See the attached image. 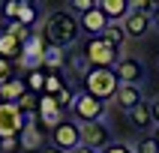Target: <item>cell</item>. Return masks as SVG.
<instances>
[{"label": "cell", "instance_id": "6da1fadb", "mask_svg": "<svg viewBox=\"0 0 159 153\" xmlns=\"http://www.w3.org/2000/svg\"><path fill=\"white\" fill-rule=\"evenodd\" d=\"M42 36L45 42L54 45V48H72V45L81 39V21L78 15H72L69 9H54L48 12L42 21Z\"/></svg>", "mask_w": 159, "mask_h": 153}, {"label": "cell", "instance_id": "7a4b0ae2", "mask_svg": "<svg viewBox=\"0 0 159 153\" xmlns=\"http://www.w3.org/2000/svg\"><path fill=\"white\" fill-rule=\"evenodd\" d=\"M69 114L75 123H99V120H105L108 114V102H102V99L96 96H90L87 90H78L75 93V99H72V105H69Z\"/></svg>", "mask_w": 159, "mask_h": 153}, {"label": "cell", "instance_id": "3957f363", "mask_svg": "<svg viewBox=\"0 0 159 153\" xmlns=\"http://www.w3.org/2000/svg\"><path fill=\"white\" fill-rule=\"evenodd\" d=\"M81 81H84V90L90 96L102 99V102H114L117 90H120V78L114 69H90Z\"/></svg>", "mask_w": 159, "mask_h": 153}, {"label": "cell", "instance_id": "277c9868", "mask_svg": "<svg viewBox=\"0 0 159 153\" xmlns=\"http://www.w3.org/2000/svg\"><path fill=\"white\" fill-rule=\"evenodd\" d=\"M30 123H36V117H27L12 102H0V138H18Z\"/></svg>", "mask_w": 159, "mask_h": 153}, {"label": "cell", "instance_id": "5b68a950", "mask_svg": "<svg viewBox=\"0 0 159 153\" xmlns=\"http://www.w3.org/2000/svg\"><path fill=\"white\" fill-rule=\"evenodd\" d=\"M84 57L90 60V66H93V69H114L117 63H120V57H123V54L117 51V48H111L102 36H96V39H87Z\"/></svg>", "mask_w": 159, "mask_h": 153}, {"label": "cell", "instance_id": "8992f818", "mask_svg": "<svg viewBox=\"0 0 159 153\" xmlns=\"http://www.w3.org/2000/svg\"><path fill=\"white\" fill-rule=\"evenodd\" d=\"M51 144L60 147L63 153H72L81 147V123H75L72 117H66L57 129H51Z\"/></svg>", "mask_w": 159, "mask_h": 153}, {"label": "cell", "instance_id": "52a82bcc", "mask_svg": "<svg viewBox=\"0 0 159 153\" xmlns=\"http://www.w3.org/2000/svg\"><path fill=\"white\" fill-rule=\"evenodd\" d=\"M45 48H48V42H45V36L42 30H36L30 39H27L24 45H21V66H24L27 72H33V69H42V60H45Z\"/></svg>", "mask_w": 159, "mask_h": 153}, {"label": "cell", "instance_id": "ba28073f", "mask_svg": "<svg viewBox=\"0 0 159 153\" xmlns=\"http://www.w3.org/2000/svg\"><path fill=\"white\" fill-rule=\"evenodd\" d=\"M111 141H114V138H111V126H108L105 120H99V123H84V126H81V144L90 147V150L102 153Z\"/></svg>", "mask_w": 159, "mask_h": 153}, {"label": "cell", "instance_id": "9c48e42d", "mask_svg": "<svg viewBox=\"0 0 159 153\" xmlns=\"http://www.w3.org/2000/svg\"><path fill=\"white\" fill-rule=\"evenodd\" d=\"M114 72H117V78H120V84H135V87H141L144 78H147L144 63L138 60V57H132V54H123L120 63L114 66Z\"/></svg>", "mask_w": 159, "mask_h": 153}, {"label": "cell", "instance_id": "30bf717a", "mask_svg": "<svg viewBox=\"0 0 159 153\" xmlns=\"http://www.w3.org/2000/svg\"><path fill=\"white\" fill-rule=\"evenodd\" d=\"M63 120H66V117H63V108L57 105V99L42 93V96H39V123L48 126V129H57Z\"/></svg>", "mask_w": 159, "mask_h": 153}, {"label": "cell", "instance_id": "8fae6325", "mask_svg": "<svg viewBox=\"0 0 159 153\" xmlns=\"http://www.w3.org/2000/svg\"><path fill=\"white\" fill-rule=\"evenodd\" d=\"M78 21H81V33H87L90 39H96V36H102V33L108 30V24H111V21L105 18V12L99 9V3H96L93 9H90L87 15H81Z\"/></svg>", "mask_w": 159, "mask_h": 153}, {"label": "cell", "instance_id": "7c38bea8", "mask_svg": "<svg viewBox=\"0 0 159 153\" xmlns=\"http://www.w3.org/2000/svg\"><path fill=\"white\" fill-rule=\"evenodd\" d=\"M153 27V15H144V12H129L123 21V30H126V39H144Z\"/></svg>", "mask_w": 159, "mask_h": 153}, {"label": "cell", "instance_id": "4fadbf2b", "mask_svg": "<svg viewBox=\"0 0 159 153\" xmlns=\"http://www.w3.org/2000/svg\"><path fill=\"white\" fill-rule=\"evenodd\" d=\"M144 102V90L141 87H135V84H120V90H117V96H114V105L120 108V111H132L135 105H141Z\"/></svg>", "mask_w": 159, "mask_h": 153}, {"label": "cell", "instance_id": "5bb4252c", "mask_svg": "<svg viewBox=\"0 0 159 153\" xmlns=\"http://www.w3.org/2000/svg\"><path fill=\"white\" fill-rule=\"evenodd\" d=\"M99 9L105 12V18L111 24H123L126 15L132 12V0H96Z\"/></svg>", "mask_w": 159, "mask_h": 153}, {"label": "cell", "instance_id": "9a60e30c", "mask_svg": "<svg viewBox=\"0 0 159 153\" xmlns=\"http://www.w3.org/2000/svg\"><path fill=\"white\" fill-rule=\"evenodd\" d=\"M24 93H30L24 78H15V75H12L6 84H0V102H12V105H15L18 99L24 96Z\"/></svg>", "mask_w": 159, "mask_h": 153}, {"label": "cell", "instance_id": "2e32d148", "mask_svg": "<svg viewBox=\"0 0 159 153\" xmlns=\"http://www.w3.org/2000/svg\"><path fill=\"white\" fill-rule=\"evenodd\" d=\"M18 144H21V150L39 153V150H45V135L36 129V123H30V126H24V132L18 135Z\"/></svg>", "mask_w": 159, "mask_h": 153}, {"label": "cell", "instance_id": "e0dca14e", "mask_svg": "<svg viewBox=\"0 0 159 153\" xmlns=\"http://www.w3.org/2000/svg\"><path fill=\"white\" fill-rule=\"evenodd\" d=\"M126 117H129V123H132L141 135L147 132L150 126H156V123H153V114H150V102H141V105H135Z\"/></svg>", "mask_w": 159, "mask_h": 153}, {"label": "cell", "instance_id": "ac0fdd59", "mask_svg": "<svg viewBox=\"0 0 159 153\" xmlns=\"http://www.w3.org/2000/svg\"><path fill=\"white\" fill-rule=\"evenodd\" d=\"M0 57L3 60H21V42H18L12 33H6V30H0Z\"/></svg>", "mask_w": 159, "mask_h": 153}, {"label": "cell", "instance_id": "d6986e66", "mask_svg": "<svg viewBox=\"0 0 159 153\" xmlns=\"http://www.w3.org/2000/svg\"><path fill=\"white\" fill-rule=\"evenodd\" d=\"M39 18H42V15H39V6H36V3H30V0H21V9H18V24H24V27H30V30H33Z\"/></svg>", "mask_w": 159, "mask_h": 153}, {"label": "cell", "instance_id": "ffe728a7", "mask_svg": "<svg viewBox=\"0 0 159 153\" xmlns=\"http://www.w3.org/2000/svg\"><path fill=\"white\" fill-rule=\"evenodd\" d=\"M63 63H66V51H63V48H54V45H48V48H45V60H42V66H45V69H51V72H60Z\"/></svg>", "mask_w": 159, "mask_h": 153}, {"label": "cell", "instance_id": "44dd1931", "mask_svg": "<svg viewBox=\"0 0 159 153\" xmlns=\"http://www.w3.org/2000/svg\"><path fill=\"white\" fill-rule=\"evenodd\" d=\"M102 39H105L111 48L123 51V45H126V30H123V24H108V30L102 33Z\"/></svg>", "mask_w": 159, "mask_h": 153}, {"label": "cell", "instance_id": "7402d4cb", "mask_svg": "<svg viewBox=\"0 0 159 153\" xmlns=\"http://www.w3.org/2000/svg\"><path fill=\"white\" fill-rule=\"evenodd\" d=\"M132 150L135 153H159V144H156V138H153V132L138 135V141L132 144Z\"/></svg>", "mask_w": 159, "mask_h": 153}, {"label": "cell", "instance_id": "603a6c76", "mask_svg": "<svg viewBox=\"0 0 159 153\" xmlns=\"http://www.w3.org/2000/svg\"><path fill=\"white\" fill-rule=\"evenodd\" d=\"M45 78H48V75H45L42 69L27 72V90H30V93H39V96H42V93H45Z\"/></svg>", "mask_w": 159, "mask_h": 153}, {"label": "cell", "instance_id": "cb8c5ba5", "mask_svg": "<svg viewBox=\"0 0 159 153\" xmlns=\"http://www.w3.org/2000/svg\"><path fill=\"white\" fill-rule=\"evenodd\" d=\"M3 30H6V33H12V36H15V39H18L21 45H24L27 39H30V36L36 33V30H30V27H24V24H18V21H12V24H6Z\"/></svg>", "mask_w": 159, "mask_h": 153}, {"label": "cell", "instance_id": "d4e9b609", "mask_svg": "<svg viewBox=\"0 0 159 153\" xmlns=\"http://www.w3.org/2000/svg\"><path fill=\"white\" fill-rule=\"evenodd\" d=\"M18 9H21V0H6V3H0V15L6 18V24L18 21Z\"/></svg>", "mask_w": 159, "mask_h": 153}, {"label": "cell", "instance_id": "484cf974", "mask_svg": "<svg viewBox=\"0 0 159 153\" xmlns=\"http://www.w3.org/2000/svg\"><path fill=\"white\" fill-rule=\"evenodd\" d=\"M63 87H66V84H63L60 75H57V72H48V78H45V93H48V96H57Z\"/></svg>", "mask_w": 159, "mask_h": 153}, {"label": "cell", "instance_id": "4316f807", "mask_svg": "<svg viewBox=\"0 0 159 153\" xmlns=\"http://www.w3.org/2000/svg\"><path fill=\"white\" fill-rule=\"evenodd\" d=\"M93 6H96V0H72V3H69V12L81 18V15H87Z\"/></svg>", "mask_w": 159, "mask_h": 153}, {"label": "cell", "instance_id": "83f0119b", "mask_svg": "<svg viewBox=\"0 0 159 153\" xmlns=\"http://www.w3.org/2000/svg\"><path fill=\"white\" fill-rule=\"evenodd\" d=\"M72 66H75V72H78V78H84V75H87V72L93 69V66H90V60L84 57V54H78V57L72 60Z\"/></svg>", "mask_w": 159, "mask_h": 153}, {"label": "cell", "instance_id": "f1b7e54d", "mask_svg": "<svg viewBox=\"0 0 159 153\" xmlns=\"http://www.w3.org/2000/svg\"><path fill=\"white\" fill-rule=\"evenodd\" d=\"M102 153H135V150H132V144H126V141H111Z\"/></svg>", "mask_w": 159, "mask_h": 153}, {"label": "cell", "instance_id": "f546056e", "mask_svg": "<svg viewBox=\"0 0 159 153\" xmlns=\"http://www.w3.org/2000/svg\"><path fill=\"white\" fill-rule=\"evenodd\" d=\"M54 99H57V105H60V108H69V105H72V99H75V93H72L69 87H63Z\"/></svg>", "mask_w": 159, "mask_h": 153}, {"label": "cell", "instance_id": "4dcf8cb0", "mask_svg": "<svg viewBox=\"0 0 159 153\" xmlns=\"http://www.w3.org/2000/svg\"><path fill=\"white\" fill-rule=\"evenodd\" d=\"M21 144H18V138H0V153H15Z\"/></svg>", "mask_w": 159, "mask_h": 153}, {"label": "cell", "instance_id": "1f68e13d", "mask_svg": "<svg viewBox=\"0 0 159 153\" xmlns=\"http://www.w3.org/2000/svg\"><path fill=\"white\" fill-rule=\"evenodd\" d=\"M150 114H153V123L159 126V96H153V99H150Z\"/></svg>", "mask_w": 159, "mask_h": 153}, {"label": "cell", "instance_id": "d6a6232c", "mask_svg": "<svg viewBox=\"0 0 159 153\" xmlns=\"http://www.w3.org/2000/svg\"><path fill=\"white\" fill-rule=\"evenodd\" d=\"M39 153H63L60 147H54V144H45V150H39Z\"/></svg>", "mask_w": 159, "mask_h": 153}, {"label": "cell", "instance_id": "836d02e7", "mask_svg": "<svg viewBox=\"0 0 159 153\" xmlns=\"http://www.w3.org/2000/svg\"><path fill=\"white\" fill-rule=\"evenodd\" d=\"M72 153H96V150H90V147H84V144H81L78 150H72Z\"/></svg>", "mask_w": 159, "mask_h": 153}, {"label": "cell", "instance_id": "e575fe53", "mask_svg": "<svg viewBox=\"0 0 159 153\" xmlns=\"http://www.w3.org/2000/svg\"><path fill=\"white\" fill-rule=\"evenodd\" d=\"M153 27L159 30V6H156V12H153Z\"/></svg>", "mask_w": 159, "mask_h": 153}, {"label": "cell", "instance_id": "d590c367", "mask_svg": "<svg viewBox=\"0 0 159 153\" xmlns=\"http://www.w3.org/2000/svg\"><path fill=\"white\" fill-rule=\"evenodd\" d=\"M153 138H156V144H159V126H153Z\"/></svg>", "mask_w": 159, "mask_h": 153}, {"label": "cell", "instance_id": "8d00e7d4", "mask_svg": "<svg viewBox=\"0 0 159 153\" xmlns=\"http://www.w3.org/2000/svg\"><path fill=\"white\" fill-rule=\"evenodd\" d=\"M156 75H159V63H156Z\"/></svg>", "mask_w": 159, "mask_h": 153}]
</instances>
